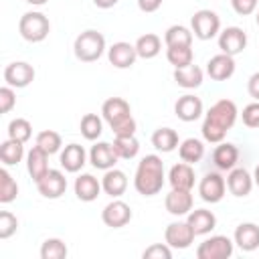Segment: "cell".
Segmentation results:
<instances>
[{
    "label": "cell",
    "instance_id": "cell-9",
    "mask_svg": "<svg viewBox=\"0 0 259 259\" xmlns=\"http://www.w3.org/2000/svg\"><path fill=\"white\" fill-rule=\"evenodd\" d=\"M194 231L188 225V221H174L166 227L164 231V241L172 247V249H188L194 241Z\"/></svg>",
    "mask_w": 259,
    "mask_h": 259
},
{
    "label": "cell",
    "instance_id": "cell-1",
    "mask_svg": "<svg viewBox=\"0 0 259 259\" xmlns=\"http://www.w3.org/2000/svg\"><path fill=\"white\" fill-rule=\"evenodd\" d=\"M239 117V109H237V103L233 99H219L210 105V109L206 111L204 115V121H202V138L204 142L208 144H221L227 136V132L235 125Z\"/></svg>",
    "mask_w": 259,
    "mask_h": 259
},
{
    "label": "cell",
    "instance_id": "cell-45",
    "mask_svg": "<svg viewBox=\"0 0 259 259\" xmlns=\"http://www.w3.org/2000/svg\"><path fill=\"white\" fill-rule=\"evenodd\" d=\"M231 6L237 14L247 16V14H253L257 10V0H231Z\"/></svg>",
    "mask_w": 259,
    "mask_h": 259
},
{
    "label": "cell",
    "instance_id": "cell-23",
    "mask_svg": "<svg viewBox=\"0 0 259 259\" xmlns=\"http://www.w3.org/2000/svg\"><path fill=\"white\" fill-rule=\"evenodd\" d=\"M75 196L83 202H93L101 194V180H97L93 174H81L75 178Z\"/></svg>",
    "mask_w": 259,
    "mask_h": 259
},
{
    "label": "cell",
    "instance_id": "cell-26",
    "mask_svg": "<svg viewBox=\"0 0 259 259\" xmlns=\"http://www.w3.org/2000/svg\"><path fill=\"white\" fill-rule=\"evenodd\" d=\"M212 162L219 170H233L239 162V148L229 142H221L212 152Z\"/></svg>",
    "mask_w": 259,
    "mask_h": 259
},
{
    "label": "cell",
    "instance_id": "cell-51",
    "mask_svg": "<svg viewBox=\"0 0 259 259\" xmlns=\"http://www.w3.org/2000/svg\"><path fill=\"white\" fill-rule=\"evenodd\" d=\"M28 4H32V6H42V4H47L49 0H26Z\"/></svg>",
    "mask_w": 259,
    "mask_h": 259
},
{
    "label": "cell",
    "instance_id": "cell-43",
    "mask_svg": "<svg viewBox=\"0 0 259 259\" xmlns=\"http://www.w3.org/2000/svg\"><path fill=\"white\" fill-rule=\"evenodd\" d=\"M241 117H243V123H245L247 127L257 130V127H259V101H253V103L245 105Z\"/></svg>",
    "mask_w": 259,
    "mask_h": 259
},
{
    "label": "cell",
    "instance_id": "cell-52",
    "mask_svg": "<svg viewBox=\"0 0 259 259\" xmlns=\"http://www.w3.org/2000/svg\"><path fill=\"white\" fill-rule=\"evenodd\" d=\"M255 20H257V26H259V10H257V16H255Z\"/></svg>",
    "mask_w": 259,
    "mask_h": 259
},
{
    "label": "cell",
    "instance_id": "cell-31",
    "mask_svg": "<svg viewBox=\"0 0 259 259\" xmlns=\"http://www.w3.org/2000/svg\"><path fill=\"white\" fill-rule=\"evenodd\" d=\"M192 28H186L184 24H172L164 32L166 47H192Z\"/></svg>",
    "mask_w": 259,
    "mask_h": 259
},
{
    "label": "cell",
    "instance_id": "cell-41",
    "mask_svg": "<svg viewBox=\"0 0 259 259\" xmlns=\"http://www.w3.org/2000/svg\"><path fill=\"white\" fill-rule=\"evenodd\" d=\"M18 229V219L10 210L0 212V239H10Z\"/></svg>",
    "mask_w": 259,
    "mask_h": 259
},
{
    "label": "cell",
    "instance_id": "cell-16",
    "mask_svg": "<svg viewBox=\"0 0 259 259\" xmlns=\"http://www.w3.org/2000/svg\"><path fill=\"white\" fill-rule=\"evenodd\" d=\"M194 198H192V190H176L172 188L166 198H164V206L172 217H184L192 210Z\"/></svg>",
    "mask_w": 259,
    "mask_h": 259
},
{
    "label": "cell",
    "instance_id": "cell-13",
    "mask_svg": "<svg viewBox=\"0 0 259 259\" xmlns=\"http://www.w3.org/2000/svg\"><path fill=\"white\" fill-rule=\"evenodd\" d=\"M101 115L109 123V127H115L132 117V107L123 97H109L101 105Z\"/></svg>",
    "mask_w": 259,
    "mask_h": 259
},
{
    "label": "cell",
    "instance_id": "cell-15",
    "mask_svg": "<svg viewBox=\"0 0 259 259\" xmlns=\"http://www.w3.org/2000/svg\"><path fill=\"white\" fill-rule=\"evenodd\" d=\"M119 156L115 154L113 150V144L109 142H97L91 146L89 150V162L93 164V168L97 170H109V168H115Z\"/></svg>",
    "mask_w": 259,
    "mask_h": 259
},
{
    "label": "cell",
    "instance_id": "cell-20",
    "mask_svg": "<svg viewBox=\"0 0 259 259\" xmlns=\"http://www.w3.org/2000/svg\"><path fill=\"white\" fill-rule=\"evenodd\" d=\"M168 182L176 190H192L194 188V182H196L192 164H188V162L174 164L170 168V172H168Z\"/></svg>",
    "mask_w": 259,
    "mask_h": 259
},
{
    "label": "cell",
    "instance_id": "cell-36",
    "mask_svg": "<svg viewBox=\"0 0 259 259\" xmlns=\"http://www.w3.org/2000/svg\"><path fill=\"white\" fill-rule=\"evenodd\" d=\"M166 59L174 69H184V67L192 65L194 53H192V47H168Z\"/></svg>",
    "mask_w": 259,
    "mask_h": 259
},
{
    "label": "cell",
    "instance_id": "cell-11",
    "mask_svg": "<svg viewBox=\"0 0 259 259\" xmlns=\"http://www.w3.org/2000/svg\"><path fill=\"white\" fill-rule=\"evenodd\" d=\"M245 47H247V32L243 28L227 26L225 30L219 32V49H221V53L235 57V55L243 53Z\"/></svg>",
    "mask_w": 259,
    "mask_h": 259
},
{
    "label": "cell",
    "instance_id": "cell-3",
    "mask_svg": "<svg viewBox=\"0 0 259 259\" xmlns=\"http://www.w3.org/2000/svg\"><path fill=\"white\" fill-rule=\"evenodd\" d=\"M73 53L79 61L83 63H93L97 61L103 53H105V36L99 32V30H93V28H87L83 30L75 42H73Z\"/></svg>",
    "mask_w": 259,
    "mask_h": 259
},
{
    "label": "cell",
    "instance_id": "cell-12",
    "mask_svg": "<svg viewBox=\"0 0 259 259\" xmlns=\"http://www.w3.org/2000/svg\"><path fill=\"white\" fill-rule=\"evenodd\" d=\"M101 221L111 229H121L132 221V208H130L127 202H123L119 198H113L109 204L103 206Z\"/></svg>",
    "mask_w": 259,
    "mask_h": 259
},
{
    "label": "cell",
    "instance_id": "cell-50",
    "mask_svg": "<svg viewBox=\"0 0 259 259\" xmlns=\"http://www.w3.org/2000/svg\"><path fill=\"white\" fill-rule=\"evenodd\" d=\"M253 182H255V186L259 188V164L255 166V172H253Z\"/></svg>",
    "mask_w": 259,
    "mask_h": 259
},
{
    "label": "cell",
    "instance_id": "cell-6",
    "mask_svg": "<svg viewBox=\"0 0 259 259\" xmlns=\"http://www.w3.org/2000/svg\"><path fill=\"white\" fill-rule=\"evenodd\" d=\"M235 251V241L227 235H212L196 247L198 259H229Z\"/></svg>",
    "mask_w": 259,
    "mask_h": 259
},
{
    "label": "cell",
    "instance_id": "cell-49",
    "mask_svg": "<svg viewBox=\"0 0 259 259\" xmlns=\"http://www.w3.org/2000/svg\"><path fill=\"white\" fill-rule=\"evenodd\" d=\"M117 2H119V0H93V4H95L97 8H103V10H107V8H113Z\"/></svg>",
    "mask_w": 259,
    "mask_h": 259
},
{
    "label": "cell",
    "instance_id": "cell-10",
    "mask_svg": "<svg viewBox=\"0 0 259 259\" xmlns=\"http://www.w3.org/2000/svg\"><path fill=\"white\" fill-rule=\"evenodd\" d=\"M36 184V190L45 196V198H61L67 190V178L61 170H55V168H49V172L34 182Z\"/></svg>",
    "mask_w": 259,
    "mask_h": 259
},
{
    "label": "cell",
    "instance_id": "cell-14",
    "mask_svg": "<svg viewBox=\"0 0 259 259\" xmlns=\"http://www.w3.org/2000/svg\"><path fill=\"white\" fill-rule=\"evenodd\" d=\"M235 57L231 55H225V53H219L214 57L208 59L206 63V75L212 79V81H227L235 75Z\"/></svg>",
    "mask_w": 259,
    "mask_h": 259
},
{
    "label": "cell",
    "instance_id": "cell-35",
    "mask_svg": "<svg viewBox=\"0 0 259 259\" xmlns=\"http://www.w3.org/2000/svg\"><path fill=\"white\" fill-rule=\"evenodd\" d=\"M79 130H81V136L89 142H95L101 134H103V119L97 115V113H85L81 117V123H79Z\"/></svg>",
    "mask_w": 259,
    "mask_h": 259
},
{
    "label": "cell",
    "instance_id": "cell-17",
    "mask_svg": "<svg viewBox=\"0 0 259 259\" xmlns=\"http://www.w3.org/2000/svg\"><path fill=\"white\" fill-rule=\"evenodd\" d=\"M107 59H109V63L115 69H130L136 63L138 53H136V47L134 45H130L125 40H119V42H113L107 49Z\"/></svg>",
    "mask_w": 259,
    "mask_h": 259
},
{
    "label": "cell",
    "instance_id": "cell-38",
    "mask_svg": "<svg viewBox=\"0 0 259 259\" xmlns=\"http://www.w3.org/2000/svg\"><path fill=\"white\" fill-rule=\"evenodd\" d=\"M67 255H69V249H67L65 241H61L57 237L45 239L40 245V259H65Z\"/></svg>",
    "mask_w": 259,
    "mask_h": 259
},
{
    "label": "cell",
    "instance_id": "cell-5",
    "mask_svg": "<svg viewBox=\"0 0 259 259\" xmlns=\"http://www.w3.org/2000/svg\"><path fill=\"white\" fill-rule=\"evenodd\" d=\"M190 28H192V34L200 40H210L214 38L219 32H221V18L214 10H208V8H202V10H196L190 18Z\"/></svg>",
    "mask_w": 259,
    "mask_h": 259
},
{
    "label": "cell",
    "instance_id": "cell-18",
    "mask_svg": "<svg viewBox=\"0 0 259 259\" xmlns=\"http://www.w3.org/2000/svg\"><path fill=\"white\" fill-rule=\"evenodd\" d=\"M202 99L192 95V93H186L182 97H178V101L174 103V113L178 119L182 121H196L200 115H202Z\"/></svg>",
    "mask_w": 259,
    "mask_h": 259
},
{
    "label": "cell",
    "instance_id": "cell-7",
    "mask_svg": "<svg viewBox=\"0 0 259 259\" xmlns=\"http://www.w3.org/2000/svg\"><path fill=\"white\" fill-rule=\"evenodd\" d=\"M34 67L26 61H14L10 65H6L4 69V81L6 85L14 87V89H22V87H28L32 81H34Z\"/></svg>",
    "mask_w": 259,
    "mask_h": 259
},
{
    "label": "cell",
    "instance_id": "cell-48",
    "mask_svg": "<svg viewBox=\"0 0 259 259\" xmlns=\"http://www.w3.org/2000/svg\"><path fill=\"white\" fill-rule=\"evenodd\" d=\"M164 0H138V8L142 12H156Z\"/></svg>",
    "mask_w": 259,
    "mask_h": 259
},
{
    "label": "cell",
    "instance_id": "cell-34",
    "mask_svg": "<svg viewBox=\"0 0 259 259\" xmlns=\"http://www.w3.org/2000/svg\"><path fill=\"white\" fill-rule=\"evenodd\" d=\"M113 150L119 156V160H132L140 152V142L136 136H115Z\"/></svg>",
    "mask_w": 259,
    "mask_h": 259
},
{
    "label": "cell",
    "instance_id": "cell-47",
    "mask_svg": "<svg viewBox=\"0 0 259 259\" xmlns=\"http://www.w3.org/2000/svg\"><path fill=\"white\" fill-rule=\"evenodd\" d=\"M247 91H249V95H251L255 101H259V71L249 77V81H247Z\"/></svg>",
    "mask_w": 259,
    "mask_h": 259
},
{
    "label": "cell",
    "instance_id": "cell-46",
    "mask_svg": "<svg viewBox=\"0 0 259 259\" xmlns=\"http://www.w3.org/2000/svg\"><path fill=\"white\" fill-rule=\"evenodd\" d=\"M111 130H113V134H115V136H136L138 123H136V119H134V117H130V119L121 121L119 125H115V127H111Z\"/></svg>",
    "mask_w": 259,
    "mask_h": 259
},
{
    "label": "cell",
    "instance_id": "cell-32",
    "mask_svg": "<svg viewBox=\"0 0 259 259\" xmlns=\"http://www.w3.org/2000/svg\"><path fill=\"white\" fill-rule=\"evenodd\" d=\"M178 156L182 162H188V164H196L202 160L204 156V144L196 138H186L180 142L178 146Z\"/></svg>",
    "mask_w": 259,
    "mask_h": 259
},
{
    "label": "cell",
    "instance_id": "cell-33",
    "mask_svg": "<svg viewBox=\"0 0 259 259\" xmlns=\"http://www.w3.org/2000/svg\"><path fill=\"white\" fill-rule=\"evenodd\" d=\"M22 158H24V144L22 142L8 138L0 144V160L4 166H14V164L22 162Z\"/></svg>",
    "mask_w": 259,
    "mask_h": 259
},
{
    "label": "cell",
    "instance_id": "cell-29",
    "mask_svg": "<svg viewBox=\"0 0 259 259\" xmlns=\"http://www.w3.org/2000/svg\"><path fill=\"white\" fill-rule=\"evenodd\" d=\"M152 146L158 150V152H172L180 146V140H178V134L176 130L172 127H158L154 134H152Z\"/></svg>",
    "mask_w": 259,
    "mask_h": 259
},
{
    "label": "cell",
    "instance_id": "cell-22",
    "mask_svg": "<svg viewBox=\"0 0 259 259\" xmlns=\"http://www.w3.org/2000/svg\"><path fill=\"white\" fill-rule=\"evenodd\" d=\"M233 241H235V245L241 251H247V253L255 251L259 247V225H255V223H241L235 229Z\"/></svg>",
    "mask_w": 259,
    "mask_h": 259
},
{
    "label": "cell",
    "instance_id": "cell-27",
    "mask_svg": "<svg viewBox=\"0 0 259 259\" xmlns=\"http://www.w3.org/2000/svg\"><path fill=\"white\" fill-rule=\"evenodd\" d=\"M26 170L34 182L40 180L49 172V154L38 146H32L26 154Z\"/></svg>",
    "mask_w": 259,
    "mask_h": 259
},
{
    "label": "cell",
    "instance_id": "cell-25",
    "mask_svg": "<svg viewBox=\"0 0 259 259\" xmlns=\"http://www.w3.org/2000/svg\"><path fill=\"white\" fill-rule=\"evenodd\" d=\"M186 221L192 227L194 235H208L217 227L214 212L212 210H206V208H194V210H190L186 214Z\"/></svg>",
    "mask_w": 259,
    "mask_h": 259
},
{
    "label": "cell",
    "instance_id": "cell-19",
    "mask_svg": "<svg viewBox=\"0 0 259 259\" xmlns=\"http://www.w3.org/2000/svg\"><path fill=\"white\" fill-rule=\"evenodd\" d=\"M59 162H61V166L65 168V172L75 174V172H79V170L87 164V152H85L83 146H79V144H75V142H73V144H67V146L61 150Z\"/></svg>",
    "mask_w": 259,
    "mask_h": 259
},
{
    "label": "cell",
    "instance_id": "cell-30",
    "mask_svg": "<svg viewBox=\"0 0 259 259\" xmlns=\"http://www.w3.org/2000/svg\"><path fill=\"white\" fill-rule=\"evenodd\" d=\"M134 47H136V53L140 59H154V57H158V53L162 49V38L154 32H146V34L138 36Z\"/></svg>",
    "mask_w": 259,
    "mask_h": 259
},
{
    "label": "cell",
    "instance_id": "cell-4",
    "mask_svg": "<svg viewBox=\"0 0 259 259\" xmlns=\"http://www.w3.org/2000/svg\"><path fill=\"white\" fill-rule=\"evenodd\" d=\"M18 32L24 40L28 42H40L49 36L51 32V22L49 18L38 12V10H30V12H24L18 20Z\"/></svg>",
    "mask_w": 259,
    "mask_h": 259
},
{
    "label": "cell",
    "instance_id": "cell-42",
    "mask_svg": "<svg viewBox=\"0 0 259 259\" xmlns=\"http://www.w3.org/2000/svg\"><path fill=\"white\" fill-rule=\"evenodd\" d=\"M144 259H172V247L168 243H154L144 249Z\"/></svg>",
    "mask_w": 259,
    "mask_h": 259
},
{
    "label": "cell",
    "instance_id": "cell-39",
    "mask_svg": "<svg viewBox=\"0 0 259 259\" xmlns=\"http://www.w3.org/2000/svg\"><path fill=\"white\" fill-rule=\"evenodd\" d=\"M16 196H18V184L12 178V174L6 168H2L0 170V202L8 204V202L16 200Z\"/></svg>",
    "mask_w": 259,
    "mask_h": 259
},
{
    "label": "cell",
    "instance_id": "cell-37",
    "mask_svg": "<svg viewBox=\"0 0 259 259\" xmlns=\"http://www.w3.org/2000/svg\"><path fill=\"white\" fill-rule=\"evenodd\" d=\"M34 146H38L40 150H45L51 156V154H57L61 150L63 140H61V134L59 132H55V130H42V132L36 134Z\"/></svg>",
    "mask_w": 259,
    "mask_h": 259
},
{
    "label": "cell",
    "instance_id": "cell-28",
    "mask_svg": "<svg viewBox=\"0 0 259 259\" xmlns=\"http://www.w3.org/2000/svg\"><path fill=\"white\" fill-rule=\"evenodd\" d=\"M204 73L198 65H188L184 69H174V81L176 85L184 87V89H196L202 85Z\"/></svg>",
    "mask_w": 259,
    "mask_h": 259
},
{
    "label": "cell",
    "instance_id": "cell-8",
    "mask_svg": "<svg viewBox=\"0 0 259 259\" xmlns=\"http://www.w3.org/2000/svg\"><path fill=\"white\" fill-rule=\"evenodd\" d=\"M225 192H227V180L219 172H208L198 182V194L204 202H210V204L221 202Z\"/></svg>",
    "mask_w": 259,
    "mask_h": 259
},
{
    "label": "cell",
    "instance_id": "cell-2",
    "mask_svg": "<svg viewBox=\"0 0 259 259\" xmlns=\"http://www.w3.org/2000/svg\"><path fill=\"white\" fill-rule=\"evenodd\" d=\"M164 162L158 154H148L140 160L134 176V188L142 196H154L164 186Z\"/></svg>",
    "mask_w": 259,
    "mask_h": 259
},
{
    "label": "cell",
    "instance_id": "cell-44",
    "mask_svg": "<svg viewBox=\"0 0 259 259\" xmlns=\"http://www.w3.org/2000/svg\"><path fill=\"white\" fill-rule=\"evenodd\" d=\"M14 105H16V93H14V87L4 85V87L0 89V111H2V113H8V111H12Z\"/></svg>",
    "mask_w": 259,
    "mask_h": 259
},
{
    "label": "cell",
    "instance_id": "cell-24",
    "mask_svg": "<svg viewBox=\"0 0 259 259\" xmlns=\"http://www.w3.org/2000/svg\"><path fill=\"white\" fill-rule=\"evenodd\" d=\"M101 188L111 198H119L125 192V188H127V176H125V172H121L117 168L105 170V174L101 178Z\"/></svg>",
    "mask_w": 259,
    "mask_h": 259
},
{
    "label": "cell",
    "instance_id": "cell-21",
    "mask_svg": "<svg viewBox=\"0 0 259 259\" xmlns=\"http://www.w3.org/2000/svg\"><path fill=\"white\" fill-rule=\"evenodd\" d=\"M253 176L245 170V168H233V170H229V176H227V188H229V192L233 194V196H237V198H243V196H247L251 190H253Z\"/></svg>",
    "mask_w": 259,
    "mask_h": 259
},
{
    "label": "cell",
    "instance_id": "cell-40",
    "mask_svg": "<svg viewBox=\"0 0 259 259\" xmlns=\"http://www.w3.org/2000/svg\"><path fill=\"white\" fill-rule=\"evenodd\" d=\"M30 136H32V125H30L28 119H24V117H14V119L8 123V138L26 144V142L30 140Z\"/></svg>",
    "mask_w": 259,
    "mask_h": 259
}]
</instances>
